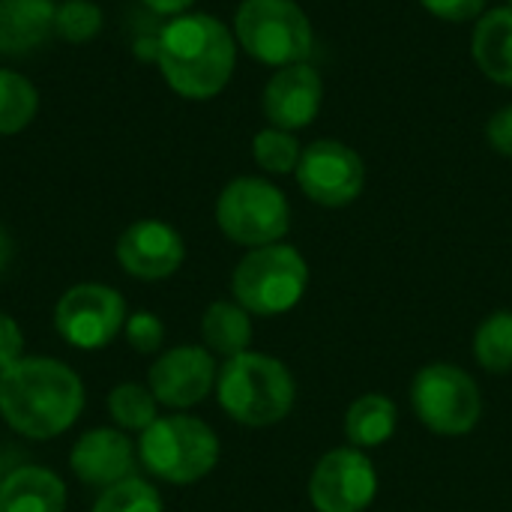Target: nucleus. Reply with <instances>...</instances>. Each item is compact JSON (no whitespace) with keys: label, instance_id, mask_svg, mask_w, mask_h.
I'll use <instances>...</instances> for the list:
<instances>
[{"label":"nucleus","instance_id":"9","mask_svg":"<svg viewBox=\"0 0 512 512\" xmlns=\"http://www.w3.org/2000/svg\"><path fill=\"white\" fill-rule=\"evenodd\" d=\"M126 318L123 294L102 282L72 285L54 306V327L60 339L78 351L108 348L123 333Z\"/></svg>","mask_w":512,"mask_h":512},{"label":"nucleus","instance_id":"31","mask_svg":"<svg viewBox=\"0 0 512 512\" xmlns=\"http://www.w3.org/2000/svg\"><path fill=\"white\" fill-rule=\"evenodd\" d=\"M150 12H156V15H171V18H177V15H186L189 12V6L195 3V0H141Z\"/></svg>","mask_w":512,"mask_h":512},{"label":"nucleus","instance_id":"28","mask_svg":"<svg viewBox=\"0 0 512 512\" xmlns=\"http://www.w3.org/2000/svg\"><path fill=\"white\" fill-rule=\"evenodd\" d=\"M435 18L441 21H471V18H480L483 9H486V0H420Z\"/></svg>","mask_w":512,"mask_h":512},{"label":"nucleus","instance_id":"23","mask_svg":"<svg viewBox=\"0 0 512 512\" xmlns=\"http://www.w3.org/2000/svg\"><path fill=\"white\" fill-rule=\"evenodd\" d=\"M108 414H111V420L120 429L144 432V429H150L159 420V402L150 393V387L126 381V384H117L108 393Z\"/></svg>","mask_w":512,"mask_h":512},{"label":"nucleus","instance_id":"17","mask_svg":"<svg viewBox=\"0 0 512 512\" xmlns=\"http://www.w3.org/2000/svg\"><path fill=\"white\" fill-rule=\"evenodd\" d=\"M0 512H66V483L48 468H15L0 483Z\"/></svg>","mask_w":512,"mask_h":512},{"label":"nucleus","instance_id":"33","mask_svg":"<svg viewBox=\"0 0 512 512\" xmlns=\"http://www.w3.org/2000/svg\"><path fill=\"white\" fill-rule=\"evenodd\" d=\"M0 483H3V471H0Z\"/></svg>","mask_w":512,"mask_h":512},{"label":"nucleus","instance_id":"8","mask_svg":"<svg viewBox=\"0 0 512 512\" xmlns=\"http://www.w3.org/2000/svg\"><path fill=\"white\" fill-rule=\"evenodd\" d=\"M411 408L429 432L462 438L477 429L483 396L477 381L456 363H429L411 384Z\"/></svg>","mask_w":512,"mask_h":512},{"label":"nucleus","instance_id":"29","mask_svg":"<svg viewBox=\"0 0 512 512\" xmlns=\"http://www.w3.org/2000/svg\"><path fill=\"white\" fill-rule=\"evenodd\" d=\"M21 357H24V333L12 315L0 312V372L15 366Z\"/></svg>","mask_w":512,"mask_h":512},{"label":"nucleus","instance_id":"5","mask_svg":"<svg viewBox=\"0 0 512 512\" xmlns=\"http://www.w3.org/2000/svg\"><path fill=\"white\" fill-rule=\"evenodd\" d=\"M309 288V264L288 243H270L249 249L231 273V294L249 312L261 318L291 312Z\"/></svg>","mask_w":512,"mask_h":512},{"label":"nucleus","instance_id":"3","mask_svg":"<svg viewBox=\"0 0 512 512\" xmlns=\"http://www.w3.org/2000/svg\"><path fill=\"white\" fill-rule=\"evenodd\" d=\"M219 408L240 426L267 429L282 423L297 402L291 369L261 351H246L219 366L216 375Z\"/></svg>","mask_w":512,"mask_h":512},{"label":"nucleus","instance_id":"24","mask_svg":"<svg viewBox=\"0 0 512 512\" xmlns=\"http://www.w3.org/2000/svg\"><path fill=\"white\" fill-rule=\"evenodd\" d=\"M93 512H165V504L153 483L141 477H129L102 489L93 504Z\"/></svg>","mask_w":512,"mask_h":512},{"label":"nucleus","instance_id":"25","mask_svg":"<svg viewBox=\"0 0 512 512\" xmlns=\"http://www.w3.org/2000/svg\"><path fill=\"white\" fill-rule=\"evenodd\" d=\"M252 156L255 162L267 171V174H291L300 165L303 147L297 144V138L285 129H261L252 141Z\"/></svg>","mask_w":512,"mask_h":512},{"label":"nucleus","instance_id":"10","mask_svg":"<svg viewBox=\"0 0 512 512\" xmlns=\"http://www.w3.org/2000/svg\"><path fill=\"white\" fill-rule=\"evenodd\" d=\"M378 495V471L366 450L336 447L324 453L309 477L315 512H366Z\"/></svg>","mask_w":512,"mask_h":512},{"label":"nucleus","instance_id":"4","mask_svg":"<svg viewBox=\"0 0 512 512\" xmlns=\"http://www.w3.org/2000/svg\"><path fill=\"white\" fill-rule=\"evenodd\" d=\"M138 459L162 483L192 486L219 465V438L204 420L177 411L141 432Z\"/></svg>","mask_w":512,"mask_h":512},{"label":"nucleus","instance_id":"30","mask_svg":"<svg viewBox=\"0 0 512 512\" xmlns=\"http://www.w3.org/2000/svg\"><path fill=\"white\" fill-rule=\"evenodd\" d=\"M486 141L492 150H498L501 156L512 159V105L495 111L486 123Z\"/></svg>","mask_w":512,"mask_h":512},{"label":"nucleus","instance_id":"22","mask_svg":"<svg viewBox=\"0 0 512 512\" xmlns=\"http://www.w3.org/2000/svg\"><path fill=\"white\" fill-rule=\"evenodd\" d=\"M39 111L36 87L12 69H0V135H18Z\"/></svg>","mask_w":512,"mask_h":512},{"label":"nucleus","instance_id":"15","mask_svg":"<svg viewBox=\"0 0 512 512\" xmlns=\"http://www.w3.org/2000/svg\"><path fill=\"white\" fill-rule=\"evenodd\" d=\"M138 447L120 429H90L84 432L69 453L72 474L93 489H108L120 480L135 477Z\"/></svg>","mask_w":512,"mask_h":512},{"label":"nucleus","instance_id":"18","mask_svg":"<svg viewBox=\"0 0 512 512\" xmlns=\"http://www.w3.org/2000/svg\"><path fill=\"white\" fill-rule=\"evenodd\" d=\"M474 60L486 78L512 87V6L480 15L474 27Z\"/></svg>","mask_w":512,"mask_h":512},{"label":"nucleus","instance_id":"2","mask_svg":"<svg viewBox=\"0 0 512 512\" xmlns=\"http://www.w3.org/2000/svg\"><path fill=\"white\" fill-rule=\"evenodd\" d=\"M156 63L177 96L204 102L219 96L231 81L237 42L216 15L186 12L156 33Z\"/></svg>","mask_w":512,"mask_h":512},{"label":"nucleus","instance_id":"7","mask_svg":"<svg viewBox=\"0 0 512 512\" xmlns=\"http://www.w3.org/2000/svg\"><path fill=\"white\" fill-rule=\"evenodd\" d=\"M219 231L246 249L282 243L291 228V207L279 186L261 177H237L216 198Z\"/></svg>","mask_w":512,"mask_h":512},{"label":"nucleus","instance_id":"13","mask_svg":"<svg viewBox=\"0 0 512 512\" xmlns=\"http://www.w3.org/2000/svg\"><path fill=\"white\" fill-rule=\"evenodd\" d=\"M117 264L144 282H162L174 276L186 261V243L180 231L162 219H138L117 240Z\"/></svg>","mask_w":512,"mask_h":512},{"label":"nucleus","instance_id":"1","mask_svg":"<svg viewBox=\"0 0 512 512\" xmlns=\"http://www.w3.org/2000/svg\"><path fill=\"white\" fill-rule=\"evenodd\" d=\"M84 411V381L54 357H21L0 372V417L30 441H51Z\"/></svg>","mask_w":512,"mask_h":512},{"label":"nucleus","instance_id":"6","mask_svg":"<svg viewBox=\"0 0 512 512\" xmlns=\"http://www.w3.org/2000/svg\"><path fill=\"white\" fill-rule=\"evenodd\" d=\"M234 36L249 57L279 69L306 63L315 45L309 15L294 0H243L234 15Z\"/></svg>","mask_w":512,"mask_h":512},{"label":"nucleus","instance_id":"27","mask_svg":"<svg viewBox=\"0 0 512 512\" xmlns=\"http://www.w3.org/2000/svg\"><path fill=\"white\" fill-rule=\"evenodd\" d=\"M123 336L138 354H156L165 342V327L153 312H132L123 324Z\"/></svg>","mask_w":512,"mask_h":512},{"label":"nucleus","instance_id":"32","mask_svg":"<svg viewBox=\"0 0 512 512\" xmlns=\"http://www.w3.org/2000/svg\"><path fill=\"white\" fill-rule=\"evenodd\" d=\"M12 237H9V231L0 225V276H3V270L9 267V261H12Z\"/></svg>","mask_w":512,"mask_h":512},{"label":"nucleus","instance_id":"14","mask_svg":"<svg viewBox=\"0 0 512 512\" xmlns=\"http://www.w3.org/2000/svg\"><path fill=\"white\" fill-rule=\"evenodd\" d=\"M321 102H324L321 75L309 63H294V66H282L279 72H273V78L264 87L261 108L270 126L297 132V129H306L318 117Z\"/></svg>","mask_w":512,"mask_h":512},{"label":"nucleus","instance_id":"16","mask_svg":"<svg viewBox=\"0 0 512 512\" xmlns=\"http://www.w3.org/2000/svg\"><path fill=\"white\" fill-rule=\"evenodd\" d=\"M54 0H0V54H30L54 33Z\"/></svg>","mask_w":512,"mask_h":512},{"label":"nucleus","instance_id":"20","mask_svg":"<svg viewBox=\"0 0 512 512\" xmlns=\"http://www.w3.org/2000/svg\"><path fill=\"white\" fill-rule=\"evenodd\" d=\"M399 426V411L384 393H366L354 399L345 411V438L357 450L384 447Z\"/></svg>","mask_w":512,"mask_h":512},{"label":"nucleus","instance_id":"19","mask_svg":"<svg viewBox=\"0 0 512 512\" xmlns=\"http://www.w3.org/2000/svg\"><path fill=\"white\" fill-rule=\"evenodd\" d=\"M201 339L213 357H237L252 351V315L237 300H216L204 309Z\"/></svg>","mask_w":512,"mask_h":512},{"label":"nucleus","instance_id":"12","mask_svg":"<svg viewBox=\"0 0 512 512\" xmlns=\"http://www.w3.org/2000/svg\"><path fill=\"white\" fill-rule=\"evenodd\" d=\"M219 366L204 345H177L159 354L150 366L147 387L159 405L171 411H186L201 405L216 390Z\"/></svg>","mask_w":512,"mask_h":512},{"label":"nucleus","instance_id":"11","mask_svg":"<svg viewBox=\"0 0 512 512\" xmlns=\"http://www.w3.org/2000/svg\"><path fill=\"white\" fill-rule=\"evenodd\" d=\"M297 183L303 195L321 207H348L366 186V165L360 153L336 138L312 141L297 165Z\"/></svg>","mask_w":512,"mask_h":512},{"label":"nucleus","instance_id":"26","mask_svg":"<svg viewBox=\"0 0 512 512\" xmlns=\"http://www.w3.org/2000/svg\"><path fill=\"white\" fill-rule=\"evenodd\" d=\"M102 9L90 0H66L57 6V15H54V33L63 39V42H72V45H84L90 42L93 36H99L102 30Z\"/></svg>","mask_w":512,"mask_h":512},{"label":"nucleus","instance_id":"21","mask_svg":"<svg viewBox=\"0 0 512 512\" xmlns=\"http://www.w3.org/2000/svg\"><path fill=\"white\" fill-rule=\"evenodd\" d=\"M474 357L492 375L512 372V309H498L483 318L474 333Z\"/></svg>","mask_w":512,"mask_h":512}]
</instances>
